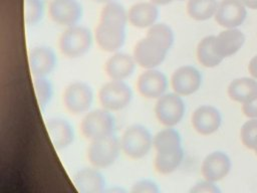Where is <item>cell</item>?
<instances>
[{"label":"cell","mask_w":257,"mask_h":193,"mask_svg":"<svg viewBox=\"0 0 257 193\" xmlns=\"http://www.w3.org/2000/svg\"><path fill=\"white\" fill-rule=\"evenodd\" d=\"M174 40V31L168 24L155 23L148 28L146 36L135 44L133 56L137 65L145 69L158 67L166 59Z\"/></svg>","instance_id":"6da1fadb"},{"label":"cell","mask_w":257,"mask_h":193,"mask_svg":"<svg viewBox=\"0 0 257 193\" xmlns=\"http://www.w3.org/2000/svg\"><path fill=\"white\" fill-rule=\"evenodd\" d=\"M153 139L148 128L142 125H132L122 133L119 144L122 153L131 159L146 157L153 148Z\"/></svg>","instance_id":"7a4b0ae2"},{"label":"cell","mask_w":257,"mask_h":193,"mask_svg":"<svg viewBox=\"0 0 257 193\" xmlns=\"http://www.w3.org/2000/svg\"><path fill=\"white\" fill-rule=\"evenodd\" d=\"M92 40V33L87 27L74 25L67 27L62 32L58 40V47L64 56L78 58L89 51Z\"/></svg>","instance_id":"3957f363"},{"label":"cell","mask_w":257,"mask_h":193,"mask_svg":"<svg viewBox=\"0 0 257 193\" xmlns=\"http://www.w3.org/2000/svg\"><path fill=\"white\" fill-rule=\"evenodd\" d=\"M120 151L119 140L111 134L109 136L90 141L86 150V157L93 167L97 169H104L115 163Z\"/></svg>","instance_id":"277c9868"},{"label":"cell","mask_w":257,"mask_h":193,"mask_svg":"<svg viewBox=\"0 0 257 193\" xmlns=\"http://www.w3.org/2000/svg\"><path fill=\"white\" fill-rule=\"evenodd\" d=\"M114 126L115 122L111 112L102 108L88 112L82 118L79 129L86 140L93 141L111 135Z\"/></svg>","instance_id":"5b68a950"},{"label":"cell","mask_w":257,"mask_h":193,"mask_svg":"<svg viewBox=\"0 0 257 193\" xmlns=\"http://www.w3.org/2000/svg\"><path fill=\"white\" fill-rule=\"evenodd\" d=\"M125 23L99 19L94 29V39L101 50L114 53L125 42Z\"/></svg>","instance_id":"8992f818"},{"label":"cell","mask_w":257,"mask_h":193,"mask_svg":"<svg viewBox=\"0 0 257 193\" xmlns=\"http://www.w3.org/2000/svg\"><path fill=\"white\" fill-rule=\"evenodd\" d=\"M133 99V91L124 80L110 79L101 85L98 91V100L102 108L117 112L125 109Z\"/></svg>","instance_id":"52a82bcc"},{"label":"cell","mask_w":257,"mask_h":193,"mask_svg":"<svg viewBox=\"0 0 257 193\" xmlns=\"http://www.w3.org/2000/svg\"><path fill=\"white\" fill-rule=\"evenodd\" d=\"M186 106L182 95L174 92H166L160 96L155 105V115L160 124L165 127H175L185 115Z\"/></svg>","instance_id":"ba28073f"},{"label":"cell","mask_w":257,"mask_h":193,"mask_svg":"<svg viewBox=\"0 0 257 193\" xmlns=\"http://www.w3.org/2000/svg\"><path fill=\"white\" fill-rule=\"evenodd\" d=\"M93 102V90L84 81L76 80L69 83L63 90L62 103L72 115L86 113Z\"/></svg>","instance_id":"9c48e42d"},{"label":"cell","mask_w":257,"mask_h":193,"mask_svg":"<svg viewBox=\"0 0 257 193\" xmlns=\"http://www.w3.org/2000/svg\"><path fill=\"white\" fill-rule=\"evenodd\" d=\"M83 14V8L77 0H51L48 4L50 19L64 27L77 25Z\"/></svg>","instance_id":"30bf717a"},{"label":"cell","mask_w":257,"mask_h":193,"mask_svg":"<svg viewBox=\"0 0 257 193\" xmlns=\"http://www.w3.org/2000/svg\"><path fill=\"white\" fill-rule=\"evenodd\" d=\"M168 88V77L159 69L151 68L142 72L137 80L139 93L149 100H158L166 93Z\"/></svg>","instance_id":"8fae6325"},{"label":"cell","mask_w":257,"mask_h":193,"mask_svg":"<svg viewBox=\"0 0 257 193\" xmlns=\"http://www.w3.org/2000/svg\"><path fill=\"white\" fill-rule=\"evenodd\" d=\"M202 84V75L200 71L192 65H183L178 67L171 76V85L173 90L184 96L196 92Z\"/></svg>","instance_id":"7c38bea8"},{"label":"cell","mask_w":257,"mask_h":193,"mask_svg":"<svg viewBox=\"0 0 257 193\" xmlns=\"http://www.w3.org/2000/svg\"><path fill=\"white\" fill-rule=\"evenodd\" d=\"M247 16L246 6L239 0H222L215 13L216 22L225 28L240 26Z\"/></svg>","instance_id":"4fadbf2b"},{"label":"cell","mask_w":257,"mask_h":193,"mask_svg":"<svg viewBox=\"0 0 257 193\" xmlns=\"http://www.w3.org/2000/svg\"><path fill=\"white\" fill-rule=\"evenodd\" d=\"M28 61L33 77H46L54 70L57 58L51 47L39 45L30 51Z\"/></svg>","instance_id":"5bb4252c"},{"label":"cell","mask_w":257,"mask_h":193,"mask_svg":"<svg viewBox=\"0 0 257 193\" xmlns=\"http://www.w3.org/2000/svg\"><path fill=\"white\" fill-rule=\"evenodd\" d=\"M191 122L196 132L207 136L215 133L220 128L222 118L216 108L204 105L194 111Z\"/></svg>","instance_id":"9a60e30c"},{"label":"cell","mask_w":257,"mask_h":193,"mask_svg":"<svg viewBox=\"0 0 257 193\" xmlns=\"http://www.w3.org/2000/svg\"><path fill=\"white\" fill-rule=\"evenodd\" d=\"M231 169V161L227 154L216 151L206 156L201 166L205 180L217 182L225 178Z\"/></svg>","instance_id":"2e32d148"},{"label":"cell","mask_w":257,"mask_h":193,"mask_svg":"<svg viewBox=\"0 0 257 193\" xmlns=\"http://www.w3.org/2000/svg\"><path fill=\"white\" fill-rule=\"evenodd\" d=\"M136 65L133 55L116 51L105 61L104 71L110 79L124 80L135 72Z\"/></svg>","instance_id":"e0dca14e"},{"label":"cell","mask_w":257,"mask_h":193,"mask_svg":"<svg viewBox=\"0 0 257 193\" xmlns=\"http://www.w3.org/2000/svg\"><path fill=\"white\" fill-rule=\"evenodd\" d=\"M50 141L56 150L69 147L74 141V131L71 124L63 118H50L46 122Z\"/></svg>","instance_id":"ac0fdd59"},{"label":"cell","mask_w":257,"mask_h":193,"mask_svg":"<svg viewBox=\"0 0 257 193\" xmlns=\"http://www.w3.org/2000/svg\"><path fill=\"white\" fill-rule=\"evenodd\" d=\"M159 6L153 2H138L127 10L128 23L137 28H150L159 18Z\"/></svg>","instance_id":"d6986e66"},{"label":"cell","mask_w":257,"mask_h":193,"mask_svg":"<svg viewBox=\"0 0 257 193\" xmlns=\"http://www.w3.org/2000/svg\"><path fill=\"white\" fill-rule=\"evenodd\" d=\"M76 190L80 193H100L104 191L105 180L97 168H82L72 177Z\"/></svg>","instance_id":"ffe728a7"},{"label":"cell","mask_w":257,"mask_h":193,"mask_svg":"<svg viewBox=\"0 0 257 193\" xmlns=\"http://www.w3.org/2000/svg\"><path fill=\"white\" fill-rule=\"evenodd\" d=\"M245 35L237 28H227L221 31L215 37V48L222 57H228L235 54L244 44Z\"/></svg>","instance_id":"44dd1931"},{"label":"cell","mask_w":257,"mask_h":193,"mask_svg":"<svg viewBox=\"0 0 257 193\" xmlns=\"http://www.w3.org/2000/svg\"><path fill=\"white\" fill-rule=\"evenodd\" d=\"M153 148L156 153L172 152L182 148L180 133L173 127H166L154 136Z\"/></svg>","instance_id":"7402d4cb"},{"label":"cell","mask_w":257,"mask_h":193,"mask_svg":"<svg viewBox=\"0 0 257 193\" xmlns=\"http://www.w3.org/2000/svg\"><path fill=\"white\" fill-rule=\"evenodd\" d=\"M215 37L214 35L206 36L198 43L197 59L205 67H215L224 59L215 48Z\"/></svg>","instance_id":"603a6c76"},{"label":"cell","mask_w":257,"mask_h":193,"mask_svg":"<svg viewBox=\"0 0 257 193\" xmlns=\"http://www.w3.org/2000/svg\"><path fill=\"white\" fill-rule=\"evenodd\" d=\"M257 92V80L249 77H241L232 80L228 86V95L231 100L244 103Z\"/></svg>","instance_id":"cb8c5ba5"},{"label":"cell","mask_w":257,"mask_h":193,"mask_svg":"<svg viewBox=\"0 0 257 193\" xmlns=\"http://www.w3.org/2000/svg\"><path fill=\"white\" fill-rule=\"evenodd\" d=\"M184 159L183 147L172 152L157 153L154 166L158 173L168 175L176 171Z\"/></svg>","instance_id":"d4e9b609"},{"label":"cell","mask_w":257,"mask_h":193,"mask_svg":"<svg viewBox=\"0 0 257 193\" xmlns=\"http://www.w3.org/2000/svg\"><path fill=\"white\" fill-rule=\"evenodd\" d=\"M218 4L217 0H188L186 10L192 19L204 21L215 16Z\"/></svg>","instance_id":"484cf974"},{"label":"cell","mask_w":257,"mask_h":193,"mask_svg":"<svg viewBox=\"0 0 257 193\" xmlns=\"http://www.w3.org/2000/svg\"><path fill=\"white\" fill-rule=\"evenodd\" d=\"M33 87L37 104L41 110H44L52 99V84L46 77H34Z\"/></svg>","instance_id":"4316f807"},{"label":"cell","mask_w":257,"mask_h":193,"mask_svg":"<svg viewBox=\"0 0 257 193\" xmlns=\"http://www.w3.org/2000/svg\"><path fill=\"white\" fill-rule=\"evenodd\" d=\"M44 13L42 0H24V21L27 25L38 24Z\"/></svg>","instance_id":"83f0119b"},{"label":"cell","mask_w":257,"mask_h":193,"mask_svg":"<svg viewBox=\"0 0 257 193\" xmlns=\"http://www.w3.org/2000/svg\"><path fill=\"white\" fill-rule=\"evenodd\" d=\"M240 137L243 145L250 150H254L257 140V120L251 119L247 121L241 128Z\"/></svg>","instance_id":"f1b7e54d"},{"label":"cell","mask_w":257,"mask_h":193,"mask_svg":"<svg viewBox=\"0 0 257 193\" xmlns=\"http://www.w3.org/2000/svg\"><path fill=\"white\" fill-rule=\"evenodd\" d=\"M131 191L133 193H159L158 184L150 179H142L134 183Z\"/></svg>","instance_id":"f546056e"},{"label":"cell","mask_w":257,"mask_h":193,"mask_svg":"<svg viewBox=\"0 0 257 193\" xmlns=\"http://www.w3.org/2000/svg\"><path fill=\"white\" fill-rule=\"evenodd\" d=\"M191 193H220V189L214 184V182L205 180L195 184L191 189Z\"/></svg>","instance_id":"4dcf8cb0"},{"label":"cell","mask_w":257,"mask_h":193,"mask_svg":"<svg viewBox=\"0 0 257 193\" xmlns=\"http://www.w3.org/2000/svg\"><path fill=\"white\" fill-rule=\"evenodd\" d=\"M242 111L250 119H257V92L243 103Z\"/></svg>","instance_id":"1f68e13d"},{"label":"cell","mask_w":257,"mask_h":193,"mask_svg":"<svg viewBox=\"0 0 257 193\" xmlns=\"http://www.w3.org/2000/svg\"><path fill=\"white\" fill-rule=\"evenodd\" d=\"M248 69H249L250 74H251L253 77L257 78V55L254 56V57L250 60L249 65H248Z\"/></svg>","instance_id":"d6a6232c"},{"label":"cell","mask_w":257,"mask_h":193,"mask_svg":"<svg viewBox=\"0 0 257 193\" xmlns=\"http://www.w3.org/2000/svg\"><path fill=\"white\" fill-rule=\"evenodd\" d=\"M151 2H153L154 4H156L157 6H164V5H168L174 1H181V0H150Z\"/></svg>","instance_id":"836d02e7"},{"label":"cell","mask_w":257,"mask_h":193,"mask_svg":"<svg viewBox=\"0 0 257 193\" xmlns=\"http://www.w3.org/2000/svg\"><path fill=\"white\" fill-rule=\"evenodd\" d=\"M245 6L251 9H257V0H250Z\"/></svg>","instance_id":"e575fe53"},{"label":"cell","mask_w":257,"mask_h":193,"mask_svg":"<svg viewBox=\"0 0 257 193\" xmlns=\"http://www.w3.org/2000/svg\"><path fill=\"white\" fill-rule=\"evenodd\" d=\"M94 2L96 3H101V4H106V3H109V2H112L114 0H93Z\"/></svg>","instance_id":"d590c367"},{"label":"cell","mask_w":257,"mask_h":193,"mask_svg":"<svg viewBox=\"0 0 257 193\" xmlns=\"http://www.w3.org/2000/svg\"><path fill=\"white\" fill-rule=\"evenodd\" d=\"M239 1H241V2H242L244 5H246V4H247V3H248L250 0H239Z\"/></svg>","instance_id":"8d00e7d4"},{"label":"cell","mask_w":257,"mask_h":193,"mask_svg":"<svg viewBox=\"0 0 257 193\" xmlns=\"http://www.w3.org/2000/svg\"><path fill=\"white\" fill-rule=\"evenodd\" d=\"M254 152H255V154L257 155V140H256V143H255V147H254Z\"/></svg>","instance_id":"74e56055"},{"label":"cell","mask_w":257,"mask_h":193,"mask_svg":"<svg viewBox=\"0 0 257 193\" xmlns=\"http://www.w3.org/2000/svg\"><path fill=\"white\" fill-rule=\"evenodd\" d=\"M181 1H183V0H181Z\"/></svg>","instance_id":"f35d334b"}]
</instances>
